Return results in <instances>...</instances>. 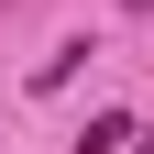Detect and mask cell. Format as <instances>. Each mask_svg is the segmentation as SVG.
I'll return each mask as SVG.
<instances>
[{"label":"cell","mask_w":154,"mask_h":154,"mask_svg":"<svg viewBox=\"0 0 154 154\" xmlns=\"http://www.w3.org/2000/svg\"><path fill=\"white\" fill-rule=\"evenodd\" d=\"M121 143H132V121H121V110H99V121L77 132V154H121Z\"/></svg>","instance_id":"obj_1"},{"label":"cell","mask_w":154,"mask_h":154,"mask_svg":"<svg viewBox=\"0 0 154 154\" xmlns=\"http://www.w3.org/2000/svg\"><path fill=\"white\" fill-rule=\"evenodd\" d=\"M121 11H154V0H121Z\"/></svg>","instance_id":"obj_2"}]
</instances>
